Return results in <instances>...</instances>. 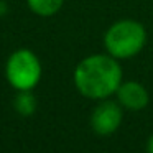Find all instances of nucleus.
Returning a JSON list of instances; mask_svg holds the SVG:
<instances>
[{"instance_id":"f257e3e1","label":"nucleus","mask_w":153,"mask_h":153,"mask_svg":"<svg viewBox=\"0 0 153 153\" xmlns=\"http://www.w3.org/2000/svg\"><path fill=\"white\" fill-rule=\"evenodd\" d=\"M74 84L87 99H109L122 84V68L110 54H91L76 66Z\"/></svg>"},{"instance_id":"f03ea898","label":"nucleus","mask_w":153,"mask_h":153,"mask_svg":"<svg viewBox=\"0 0 153 153\" xmlns=\"http://www.w3.org/2000/svg\"><path fill=\"white\" fill-rule=\"evenodd\" d=\"M104 43L107 53L117 59L133 58L146 43L145 27L135 20H120L107 30Z\"/></svg>"},{"instance_id":"7ed1b4c3","label":"nucleus","mask_w":153,"mask_h":153,"mask_svg":"<svg viewBox=\"0 0 153 153\" xmlns=\"http://www.w3.org/2000/svg\"><path fill=\"white\" fill-rule=\"evenodd\" d=\"M5 76L17 91H31L41 79V63L31 50L22 48L10 54L5 66Z\"/></svg>"},{"instance_id":"20e7f679","label":"nucleus","mask_w":153,"mask_h":153,"mask_svg":"<svg viewBox=\"0 0 153 153\" xmlns=\"http://www.w3.org/2000/svg\"><path fill=\"white\" fill-rule=\"evenodd\" d=\"M123 119L122 105L119 102L104 99L99 105L94 109L91 115V127L100 137H109L120 127Z\"/></svg>"},{"instance_id":"39448f33","label":"nucleus","mask_w":153,"mask_h":153,"mask_svg":"<svg viewBox=\"0 0 153 153\" xmlns=\"http://www.w3.org/2000/svg\"><path fill=\"white\" fill-rule=\"evenodd\" d=\"M115 94L120 105L127 110H133V112L145 109L150 102L148 91L137 81H127V82L122 81Z\"/></svg>"},{"instance_id":"423d86ee","label":"nucleus","mask_w":153,"mask_h":153,"mask_svg":"<svg viewBox=\"0 0 153 153\" xmlns=\"http://www.w3.org/2000/svg\"><path fill=\"white\" fill-rule=\"evenodd\" d=\"M36 97L31 94V91H18V94L13 99V109L17 114L23 117L33 115L35 110H36Z\"/></svg>"},{"instance_id":"0eeeda50","label":"nucleus","mask_w":153,"mask_h":153,"mask_svg":"<svg viewBox=\"0 0 153 153\" xmlns=\"http://www.w3.org/2000/svg\"><path fill=\"white\" fill-rule=\"evenodd\" d=\"M27 4L33 13L40 17H51L61 10L64 0H27Z\"/></svg>"},{"instance_id":"6e6552de","label":"nucleus","mask_w":153,"mask_h":153,"mask_svg":"<svg viewBox=\"0 0 153 153\" xmlns=\"http://www.w3.org/2000/svg\"><path fill=\"white\" fill-rule=\"evenodd\" d=\"M146 153H153V135H150L148 142H146Z\"/></svg>"}]
</instances>
